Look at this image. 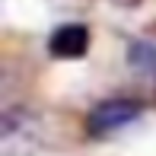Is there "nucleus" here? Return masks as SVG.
Returning a JSON list of instances; mask_svg holds the SVG:
<instances>
[{
    "mask_svg": "<svg viewBox=\"0 0 156 156\" xmlns=\"http://www.w3.org/2000/svg\"><path fill=\"white\" fill-rule=\"evenodd\" d=\"M38 147V121L26 108H6L0 118V150L3 156H26Z\"/></svg>",
    "mask_w": 156,
    "mask_h": 156,
    "instance_id": "obj_1",
    "label": "nucleus"
},
{
    "mask_svg": "<svg viewBox=\"0 0 156 156\" xmlns=\"http://www.w3.org/2000/svg\"><path fill=\"white\" fill-rule=\"evenodd\" d=\"M140 118V105L131 102V99H108V102H99L93 112H89V134L93 137H102V134H115L121 127L134 124Z\"/></svg>",
    "mask_w": 156,
    "mask_h": 156,
    "instance_id": "obj_2",
    "label": "nucleus"
},
{
    "mask_svg": "<svg viewBox=\"0 0 156 156\" xmlns=\"http://www.w3.org/2000/svg\"><path fill=\"white\" fill-rule=\"evenodd\" d=\"M86 48H89V32H86V26H80V23L61 26V29H54V35L48 38V51H51L54 58H80V54H86Z\"/></svg>",
    "mask_w": 156,
    "mask_h": 156,
    "instance_id": "obj_3",
    "label": "nucleus"
},
{
    "mask_svg": "<svg viewBox=\"0 0 156 156\" xmlns=\"http://www.w3.org/2000/svg\"><path fill=\"white\" fill-rule=\"evenodd\" d=\"M127 61L147 76H156V45L153 41H134L131 51H127Z\"/></svg>",
    "mask_w": 156,
    "mask_h": 156,
    "instance_id": "obj_4",
    "label": "nucleus"
}]
</instances>
